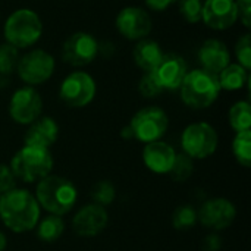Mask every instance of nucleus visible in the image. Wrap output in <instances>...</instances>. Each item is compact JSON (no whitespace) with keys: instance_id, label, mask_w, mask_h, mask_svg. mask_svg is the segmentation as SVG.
Masks as SVG:
<instances>
[{"instance_id":"obj_1","label":"nucleus","mask_w":251,"mask_h":251,"mask_svg":"<svg viewBox=\"0 0 251 251\" xmlns=\"http://www.w3.org/2000/svg\"><path fill=\"white\" fill-rule=\"evenodd\" d=\"M0 219L16 234L31 231L40 221V206L26 190L13 188L0 196Z\"/></svg>"},{"instance_id":"obj_2","label":"nucleus","mask_w":251,"mask_h":251,"mask_svg":"<svg viewBox=\"0 0 251 251\" xmlns=\"http://www.w3.org/2000/svg\"><path fill=\"white\" fill-rule=\"evenodd\" d=\"M34 197L38 206L50 215L63 216L74 209L78 193L69 179L59 175H47L38 181Z\"/></svg>"},{"instance_id":"obj_3","label":"nucleus","mask_w":251,"mask_h":251,"mask_svg":"<svg viewBox=\"0 0 251 251\" xmlns=\"http://www.w3.org/2000/svg\"><path fill=\"white\" fill-rule=\"evenodd\" d=\"M219 78L204 69H194L187 72L181 84V99L193 109H206L212 106L221 93Z\"/></svg>"},{"instance_id":"obj_4","label":"nucleus","mask_w":251,"mask_h":251,"mask_svg":"<svg viewBox=\"0 0 251 251\" xmlns=\"http://www.w3.org/2000/svg\"><path fill=\"white\" fill-rule=\"evenodd\" d=\"M10 169L15 178L24 182H35L50 175L53 169V156L49 149L24 146L12 157Z\"/></svg>"},{"instance_id":"obj_5","label":"nucleus","mask_w":251,"mask_h":251,"mask_svg":"<svg viewBox=\"0 0 251 251\" xmlns=\"http://www.w3.org/2000/svg\"><path fill=\"white\" fill-rule=\"evenodd\" d=\"M43 25L38 15L29 9L15 10L4 24L6 41L16 49H25L38 41Z\"/></svg>"},{"instance_id":"obj_6","label":"nucleus","mask_w":251,"mask_h":251,"mask_svg":"<svg viewBox=\"0 0 251 251\" xmlns=\"http://www.w3.org/2000/svg\"><path fill=\"white\" fill-rule=\"evenodd\" d=\"M218 132L207 122H196L188 125L181 137L184 153L191 159L210 157L218 149Z\"/></svg>"},{"instance_id":"obj_7","label":"nucleus","mask_w":251,"mask_h":251,"mask_svg":"<svg viewBox=\"0 0 251 251\" xmlns=\"http://www.w3.org/2000/svg\"><path fill=\"white\" fill-rule=\"evenodd\" d=\"M168 125L169 119L166 113L160 107L150 106L138 110L132 116L128 126L131 128L134 138L149 144L153 141H159L168 131Z\"/></svg>"},{"instance_id":"obj_8","label":"nucleus","mask_w":251,"mask_h":251,"mask_svg":"<svg viewBox=\"0 0 251 251\" xmlns=\"http://www.w3.org/2000/svg\"><path fill=\"white\" fill-rule=\"evenodd\" d=\"M96 96V82L87 72L69 74L59 90L60 100L69 107H84Z\"/></svg>"},{"instance_id":"obj_9","label":"nucleus","mask_w":251,"mask_h":251,"mask_svg":"<svg viewBox=\"0 0 251 251\" xmlns=\"http://www.w3.org/2000/svg\"><path fill=\"white\" fill-rule=\"evenodd\" d=\"M16 71L24 82L28 85H38L53 75L54 59L47 51L37 49L19 57Z\"/></svg>"},{"instance_id":"obj_10","label":"nucleus","mask_w":251,"mask_h":251,"mask_svg":"<svg viewBox=\"0 0 251 251\" xmlns=\"http://www.w3.org/2000/svg\"><path fill=\"white\" fill-rule=\"evenodd\" d=\"M43 110V100L32 87H24L13 93L9 103L10 118L21 124L29 125L37 121Z\"/></svg>"},{"instance_id":"obj_11","label":"nucleus","mask_w":251,"mask_h":251,"mask_svg":"<svg viewBox=\"0 0 251 251\" xmlns=\"http://www.w3.org/2000/svg\"><path fill=\"white\" fill-rule=\"evenodd\" d=\"M237 216V209L226 199H210L197 212V221L213 231H222L232 225Z\"/></svg>"},{"instance_id":"obj_12","label":"nucleus","mask_w":251,"mask_h":251,"mask_svg":"<svg viewBox=\"0 0 251 251\" xmlns=\"http://www.w3.org/2000/svg\"><path fill=\"white\" fill-rule=\"evenodd\" d=\"M99 51V44L96 38L84 31L72 34L62 47V57L66 63L72 66H85L91 63Z\"/></svg>"},{"instance_id":"obj_13","label":"nucleus","mask_w":251,"mask_h":251,"mask_svg":"<svg viewBox=\"0 0 251 251\" xmlns=\"http://www.w3.org/2000/svg\"><path fill=\"white\" fill-rule=\"evenodd\" d=\"M107 221H109V216H107L106 209L99 204L91 203V204L81 207L75 213L72 219V228L76 235L84 237V238H91L104 231Z\"/></svg>"},{"instance_id":"obj_14","label":"nucleus","mask_w":251,"mask_h":251,"mask_svg":"<svg viewBox=\"0 0 251 251\" xmlns=\"http://www.w3.org/2000/svg\"><path fill=\"white\" fill-rule=\"evenodd\" d=\"M118 31L129 40H141L151 31V18L141 7H125L116 18Z\"/></svg>"},{"instance_id":"obj_15","label":"nucleus","mask_w":251,"mask_h":251,"mask_svg":"<svg viewBox=\"0 0 251 251\" xmlns=\"http://www.w3.org/2000/svg\"><path fill=\"white\" fill-rule=\"evenodd\" d=\"M201 19L213 29H226L238 19L235 0H206L201 9Z\"/></svg>"},{"instance_id":"obj_16","label":"nucleus","mask_w":251,"mask_h":251,"mask_svg":"<svg viewBox=\"0 0 251 251\" xmlns=\"http://www.w3.org/2000/svg\"><path fill=\"white\" fill-rule=\"evenodd\" d=\"M187 63L178 54H163L159 66L151 72L156 78L157 84L162 90H175L179 88L185 75H187Z\"/></svg>"},{"instance_id":"obj_17","label":"nucleus","mask_w":251,"mask_h":251,"mask_svg":"<svg viewBox=\"0 0 251 251\" xmlns=\"http://www.w3.org/2000/svg\"><path fill=\"white\" fill-rule=\"evenodd\" d=\"M176 151L163 141H153L146 144L143 150V160L144 165L154 174L163 175L169 174L174 160H175Z\"/></svg>"},{"instance_id":"obj_18","label":"nucleus","mask_w":251,"mask_h":251,"mask_svg":"<svg viewBox=\"0 0 251 251\" xmlns=\"http://www.w3.org/2000/svg\"><path fill=\"white\" fill-rule=\"evenodd\" d=\"M199 60L204 71L219 75L229 65V51L226 46L216 40H206L199 51Z\"/></svg>"},{"instance_id":"obj_19","label":"nucleus","mask_w":251,"mask_h":251,"mask_svg":"<svg viewBox=\"0 0 251 251\" xmlns=\"http://www.w3.org/2000/svg\"><path fill=\"white\" fill-rule=\"evenodd\" d=\"M59 126L51 118H38L32 124H29L28 131L25 132L24 143L25 146H37L50 149L57 140Z\"/></svg>"},{"instance_id":"obj_20","label":"nucleus","mask_w":251,"mask_h":251,"mask_svg":"<svg viewBox=\"0 0 251 251\" xmlns=\"http://www.w3.org/2000/svg\"><path fill=\"white\" fill-rule=\"evenodd\" d=\"M134 60L144 72H153L163 59L160 46L153 40H141L137 43L132 51Z\"/></svg>"},{"instance_id":"obj_21","label":"nucleus","mask_w":251,"mask_h":251,"mask_svg":"<svg viewBox=\"0 0 251 251\" xmlns=\"http://www.w3.org/2000/svg\"><path fill=\"white\" fill-rule=\"evenodd\" d=\"M37 237L43 243H54L65 231V222L57 215H47L37 224Z\"/></svg>"},{"instance_id":"obj_22","label":"nucleus","mask_w":251,"mask_h":251,"mask_svg":"<svg viewBox=\"0 0 251 251\" xmlns=\"http://www.w3.org/2000/svg\"><path fill=\"white\" fill-rule=\"evenodd\" d=\"M219 85L221 88L224 90H228V91H235V90H240L244 87V84L247 82L249 76H247V71L238 65V63H232V65H228L219 75Z\"/></svg>"},{"instance_id":"obj_23","label":"nucleus","mask_w":251,"mask_h":251,"mask_svg":"<svg viewBox=\"0 0 251 251\" xmlns=\"http://www.w3.org/2000/svg\"><path fill=\"white\" fill-rule=\"evenodd\" d=\"M229 124L237 131H250L251 106L249 101H238L229 110Z\"/></svg>"},{"instance_id":"obj_24","label":"nucleus","mask_w":251,"mask_h":251,"mask_svg":"<svg viewBox=\"0 0 251 251\" xmlns=\"http://www.w3.org/2000/svg\"><path fill=\"white\" fill-rule=\"evenodd\" d=\"M232 153L240 165L249 168L251 165V131L237 132L232 141Z\"/></svg>"},{"instance_id":"obj_25","label":"nucleus","mask_w":251,"mask_h":251,"mask_svg":"<svg viewBox=\"0 0 251 251\" xmlns=\"http://www.w3.org/2000/svg\"><path fill=\"white\" fill-rule=\"evenodd\" d=\"M194 159H191L185 153H176L174 165L169 171L171 178L175 182H185L194 172Z\"/></svg>"},{"instance_id":"obj_26","label":"nucleus","mask_w":251,"mask_h":251,"mask_svg":"<svg viewBox=\"0 0 251 251\" xmlns=\"http://www.w3.org/2000/svg\"><path fill=\"white\" fill-rule=\"evenodd\" d=\"M90 196H91L94 204L106 207V206H110L115 201L116 190H115V185L110 181H99V182H96L93 185Z\"/></svg>"},{"instance_id":"obj_27","label":"nucleus","mask_w":251,"mask_h":251,"mask_svg":"<svg viewBox=\"0 0 251 251\" xmlns=\"http://www.w3.org/2000/svg\"><path fill=\"white\" fill-rule=\"evenodd\" d=\"M197 224V210L188 204L179 206L172 215V225L178 231H187Z\"/></svg>"},{"instance_id":"obj_28","label":"nucleus","mask_w":251,"mask_h":251,"mask_svg":"<svg viewBox=\"0 0 251 251\" xmlns=\"http://www.w3.org/2000/svg\"><path fill=\"white\" fill-rule=\"evenodd\" d=\"M19 62V51L15 46L4 43L0 44V72L1 74H12Z\"/></svg>"},{"instance_id":"obj_29","label":"nucleus","mask_w":251,"mask_h":251,"mask_svg":"<svg viewBox=\"0 0 251 251\" xmlns=\"http://www.w3.org/2000/svg\"><path fill=\"white\" fill-rule=\"evenodd\" d=\"M179 1V13L190 24H197L201 21V0H178Z\"/></svg>"},{"instance_id":"obj_30","label":"nucleus","mask_w":251,"mask_h":251,"mask_svg":"<svg viewBox=\"0 0 251 251\" xmlns=\"http://www.w3.org/2000/svg\"><path fill=\"white\" fill-rule=\"evenodd\" d=\"M235 53L238 59V65H241L246 71L251 68V37L250 34H244L240 37L235 46Z\"/></svg>"},{"instance_id":"obj_31","label":"nucleus","mask_w":251,"mask_h":251,"mask_svg":"<svg viewBox=\"0 0 251 251\" xmlns=\"http://www.w3.org/2000/svg\"><path fill=\"white\" fill-rule=\"evenodd\" d=\"M138 90H140L141 96L149 97V99L156 97V96H159L163 91L162 87L157 84V81H156V78L153 76L151 72H146L143 75V78L140 79V84H138Z\"/></svg>"},{"instance_id":"obj_32","label":"nucleus","mask_w":251,"mask_h":251,"mask_svg":"<svg viewBox=\"0 0 251 251\" xmlns=\"http://www.w3.org/2000/svg\"><path fill=\"white\" fill-rule=\"evenodd\" d=\"M16 178L7 165H0V194H4L15 188Z\"/></svg>"},{"instance_id":"obj_33","label":"nucleus","mask_w":251,"mask_h":251,"mask_svg":"<svg viewBox=\"0 0 251 251\" xmlns=\"http://www.w3.org/2000/svg\"><path fill=\"white\" fill-rule=\"evenodd\" d=\"M238 16L241 18L243 24L246 26H250V15H251V0H235Z\"/></svg>"},{"instance_id":"obj_34","label":"nucleus","mask_w":251,"mask_h":251,"mask_svg":"<svg viewBox=\"0 0 251 251\" xmlns=\"http://www.w3.org/2000/svg\"><path fill=\"white\" fill-rule=\"evenodd\" d=\"M221 246L222 243L218 235H209L203 241V251H219Z\"/></svg>"},{"instance_id":"obj_35","label":"nucleus","mask_w":251,"mask_h":251,"mask_svg":"<svg viewBox=\"0 0 251 251\" xmlns=\"http://www.w3.org/2000/svg\"><path fill=\"white\" fill-rule=\"evenodd\" d=\"M175 1L178 0H146L147 6L153 10H157V12H162L165 10L166 7H169L171 4H174Z\"/></svg>"},{"instance_id":"obj_36","label":"nucleus","mask_w":251,"mask_h":251,"mask_svg":"<svg viewBox=\"0 0 251 251\" xmlns=\"http://www.w3.org/2000/svg\"><path fill=\"white\" fill-rule=\"evenodd\" d=\"M121 135H122L124 138H126V140H129V138H134V135H132V131H131V128H129V126H125V128L122 129Z\"/></svg>"},{"instance_id":"obj_37","label":"nucleus","mask_w":251,"mask_h":251,"mask_svg":"<svg viewBox=\"0 0 251 251\" xmlns=\"http://www.w3.org/2000/svg\"><path fill=\"white\" fill-rule=\"evenodd\" d=\"M7 246V240H6V235L0 231V251H4Z\"/></svg>"}]
</instances>
